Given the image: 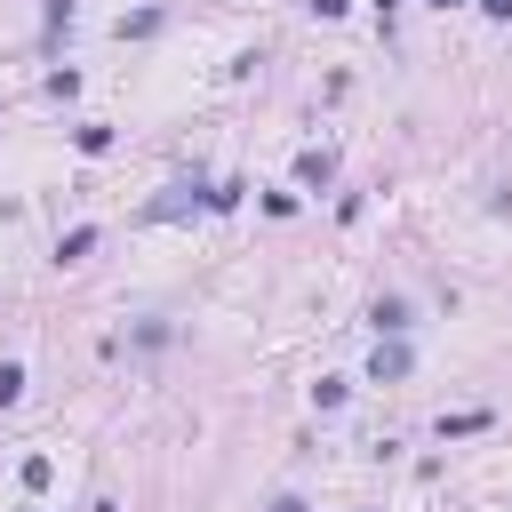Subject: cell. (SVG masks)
Here are the masks:
<instances>
[{
    "label": "cell",
    "instance_id": "10",
    "mask_svg": "<svg viewBox=\"0 0 512 512\" xmlns=\"http://www.w3.org/2000/svg\"><path fill=\"white\" fill-rule=\"evenodd\" d=\"M272 512H312V504L304 496H272Z\"/></svg>",
    "mask_w": 512,
    "mask_h": 512
},
{
    "label": "cell",
    "instance_id": "9",
    "mask_svg": "<svg viewBox=\"0 0 512 512\" xmlns=\"http://www.w3.org/2000/svg\"><path fill=\"white\" fill-rule=\"evenodd\" d=\"M48 24H72V0H48Z\"/></svg>",
    "mask_w": 512,
    "mask_h": 512
},
{
    "label": "cell",
    "instance_id": "4",
    "mask_svg": "<svg viewBox=\"0 0 512 512\" xmlns=\"http://www.w3.org/2000/svg\"><path fill=\"white\" fill-rule=\"evenodd\" d=\"M368 320H376V336H400V328H408V304H400V296H376Z\"/></svg>",
    "mask_w": 512,
    "mask_h": 512
},
{
    "label": "cell",
    "instance_id": "2",
    "mask_svg": "<svg viewBox=\"0 0 512 512\" xmlns=\"http://www.w3.org/2000/svg\"><path fill=\"white\" fill-rule=\"evenodd\" d=\"M192 208H208V192H200V184H168V192L152 200V216H160V224H168V216H192Z\"/></svg>",
    "mask_w": 512,
    "mask_h": 512
},
{
    "label": "cell",
    "instance_id": "13",
    "mask_svg": "<svg viewBox=\"0 0 512 512\" xmlns=\"http://www.w3.org/2000/svg\"><path fill=\"white\" fill-rule=\"evenodd\" d=\"M432 8H464V0H432Z\"/></svg>",
    "mask_w": 512,
    "mask_h": 512
},
{
    "label": "cell",
    "instance_id": "12",
    "mask_svg": "<svg viewBox=\"0 0 512 512\" xmlns=\"http://www.w3.org/2000/svg\"><path fill=\"white\" fill-rule=\"evenodd\" d=\"M480 8H488V16H512V0H480Z\"/></svg>",
    "mask_w": 512,
    "mask_h": 512
},
{
    "label": "cell",
    "instance_id": "5",
    "mask_svg": "<svg viewBox=\"0 0 512 512\" xmlns=\"http://www.w3.org/2000/svg\"><path fill=\"white\" fill-rule=\"evenodd\" d=\"M296 176H304V184H328V176H336V152H328V144H312V152L296 160Z\"/></svg>",
    "mask_w": 512,
    "mask_h": 512
},
{
    "label": "cell",
    "instance_id": "7",
    "mask_svg": "<svg viewBox=\"0 0 512 512\" xmlns=\"http://www.w3.org/2000/svg\"><path fill=\"white\" fill-rule=\"evenodd\" d=\"M16 400H24V368H16V360H0V408H16Z\"/></svg>",
    "mask_w": 512,
    "mask_h": 512
},
{
    "label": "cell",
    "instance_id": "11",
    "mask_svg": "<svg viewBox=\"0 0 512 512\" xmlns=\"http://www.w3.org/2000/svg\"><path fill=\"white\" fill-rule=\"evenodd\" d=\"M312 8H320V16H344V8H352V0H312Z\"/></svg>",
    "mask_w": 512,
    "mask_h": 512
},
{
    "label": "cell",
    "instance_id": "8",
    "mask_svg": "<svg viewBox=\"0 0 512 512\" xmlns=\"http://www.w3.org/2000/svg\"><path fill=\"white\" fill-rule=\"evenodd\" d=\"M48 480H56V464H48V456H24V488H32V496H40V488H48Z\"/></svg>",
    "mask_w": 512,
    "mask_h": 512
},
{
    "label": "cell",
    "instance_id": "3",
    "mask_svg": "<svg viewBox=\"0 0 512 512\" xmlns=\"http://www.w3.org/2000/svg\"><path fill=\"white\" fill-rule=\"evenodd\" d=\"M496 416L488 408H456V416H440V440H472V432H488Z\"/></svg>",
    "mask_w": 512,
    "mask_h": 512
},
{
    "label": "cell",
    "instance_id": "6",
    "mask_svg": "<svg viewBox=\"0 0 512 512\" xmlns=\"http://www.w3.org/2000/svg\"><path fill=\"white\" fill-rule=\"evenodd\" d=\"M88 248H96V224H72V232H64V240H56V256H64V264H80V256H88Z\"/></svg>",
    "mask_w": 512,
    "mask_h": 512
},
{
    "label": "cell",
    "instance_id": "1",
    "mask_svg": "<svg viewBox=\"0 0 512 512\" xmlns=\"http://www.w3.org/2000/svg\"><path fill=\"white\" fill-rule=\"evenodd\" d=\"M368 376H376V384H400V376H408V344H400V336H376V352H368Z\"/></svg>",
    "mask_w": 512,
    "mask_h": 512
}]
</instances>
